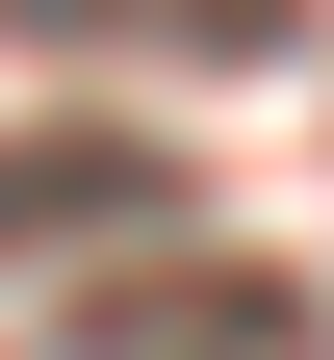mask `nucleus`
Listing matches in <instances>:
<instances>
[{
	"mask_svg": "<svg viewBox=\"0 0 334 360\" xmlns=\"http://www.w3.org/2000/svg\"><path fill=\"white\" fill-rule=\"evenodd\" d=\"M26 360H283V283L257 257H129V283H77Z\"/></svg>",
	"mask_w": 334,
	"mask_h": 360,
	"instance_id": "obj_1",
	"label": "nucleus"
},
{
	"mask_svg": "<svg viewBox=\"0 0 334 360\" xmlns=\"http://www.w3.org/2000/svg\"><path fill=\"white\" fill-rule=\"evenodd\" d=\"M26 52H180V77H231V52H283L309 0H0Z\"/></svg>",
	"mask_w": 334,
	"mask_h": 360,
	"instance_id": "obj_2",
	"label": "nucleus"
},
{
	"mask_svg": "<svg viewBox=\"0 0 334 360\" xmlns=\"http://www.w3.org/2000/svg\"><path fill=\"white\" fill-rule=\"evenodd\" d=\"M26 232H155V155L129 129H0V257Z\"/></svg>",
	"mask_w": 334,
	"mask_h": 360,
	"instance_id": "obj_3",
	"label": "nucleus"
}]
</instances>
